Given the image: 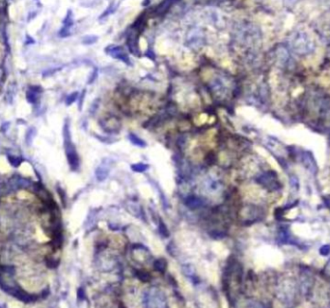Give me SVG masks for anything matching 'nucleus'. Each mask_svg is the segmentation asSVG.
<instances>
[{
    "mask_svg": "<svg viewBox=\"0 0 330 308\" xmlns=\"http://www.w3.org/2000/svg\"><path fill=\"white\" fill-rule=\"evenodd\" d=\"M290 45L291 50L299 55L309 54L315 48L311 35L304 29H297L291 34Z\"/></svg>",
    "mask_w": 330,
    "mask_h": 308,
    "instance_id": "obj_1",
    "label": "nucleus"
},
{
    "mask_svg": "<svg viewBox=\"0 0 330 308\" xmlns=\"http://www.w3.org/2000/svg\"><path fill=\"white\" fill-rule=\"evenodd\" d=\"M63 137H64V147H65V152H66L68 162L72 170H76L79 167V157L76 150L75 144L71 141L70 125L67 122L65 123L63 128Z\"/></svg>",
    "mask_w": 330,
    "mask_h": 308,
    "instance_id": "obj_2",
    "label": "nucleus"
},
{
    "mask_svg": "<svg viewBox=\"0 0 330 308\" xmlns=\"http://www.w3.org/2000/svg\"><path fill=\"white\" fill-rule=\"evenodd\" d=\"M106 52L111 55L112 57L116 58V59H120L123 61L124 63L126 64H130L129 59L128 57V55L125 53V51L123 50V48L121 46H116V45H110L108 48H106Z\"/></svg>",
    "mask_w": 330,
    "mask_h": 308,
    "instance_id": "obj_3",
    "label": "nucleus"
},
{
    "mask_svg": "<svg viewBox=\"0 0 330 308\" xmlns=\"http://www.w3.org/2000/svg\"><path fill=\"white\" fill-rule=\"evenodd\" d=\"M102 127L106 132L116 133V132H119L120 130V122L114 117L104 119L103 123L102 124Z\"/></svg>",
    "mask_w": 330,
    "mask_h": 308,
    "instance_id": "obj_4",
    "label": "nucleus"
},
{
    "mask_svg": "<svg viewBox=\"0 0 330 308\" xmlns=\"http://www.w3.org/2000/svg\"><path fill=\"white\" fill-rule=\"evenodd\" d=\"M109 171H110L109 164L107 162H105V159H104V162H102V163L97 166L96 171H95V175H96L97 180L99 182L104 181L109 175Z\"/></svg>",
    "mask_w": 330,
    "mask_h": 308,
    "instance_id": "obj_5",
    "label": "nucleus"
},
{
    "mask_svg": "<svg viewBox=\"0 0 330 308\" xmlns=\"http://www.w3.org/2000/svg\"><path fill=\"white\" fill-rule=\"evenodd\" d=\"M302 162L305 165V167H306L310 172H312V173H315V172L317 171V166H316L314 157L310 153L306 152L302 155Z\"/></svg>",
    "mask_w": 330,
    "mask_h": 308,
    "instance_id": "obj_6",
    "label": "nucleus"
},
{
    "mask_svg": "<svg viewBox=\"0 0 330 308\" xmlns=\"http://www.w3.org/2000/svg\"><path fill=\"white\" fill-rule=\"evenodd\" d=\"M185 203H186V207H188L189 209H191V210H196V209H199L204 205V202L200 197L195 196V195H190V196L186 197Z\"/></svg>",
    "mask_w": 330,
    "mask_h": 308,
    "instance_id": "obj_7",
    "label": "nucleus"
},
{
    "mask_svg": "<svg viewBox=\"0 0 330 308\" xmlns=\"http://www.w3.org/2000/svg\"><path fill=\"white\" fill-rule=\"evenodd\" d=\"M128 139H129V141H130L133 145H135V146H137V147L145 148V147L147 146L146 142H145L143 139H141L140 137H138L137 135L134 134V133H129V134H128Z\"/></svg>",
    "mask_w": 330,
    "mask_h": 308,
    "instance_id": "obj_8",
    "label": "nucleus"
},
{
    "mask_svg": "<svg viewBox=\"0 0 330 308\" xmlns=\"http://www.w3.org/2000/svg\"><path fill=\"white\" fill-rule=\"evenodd\" d=\"M36 134H37V130H36V129L34 127H31V128H29L27 130L26 135H25V141H26V144L28 146L32 144V142H33V140H34V138L36 136Z\"/></svg>",
    "mask_w": 330,
    "mask_h": 308,
    "instance_id": "obj_9",
    "label": "nucleus"
},
{
    "mask_svg": "<svg viewBox=\"0 0 330 308\" xmlns=\"http://www.w3.org/2000/svg\"><path fill=\"white\" fill-rule=\"evenodd\" d=\"M130 167H131L132 171H134V172H137V173H143V172L147 171V169L149 168V165L144 163V162H138V163H135V164H132Z\"/></svg>",
    "mask_w": 330,
    "mask_h": 308,
    "instance_id": "obj_10",
    "label": "nucleus"
},
{
    "mask_svg": "<svg viewBox=\"0 0 330 308\" xmlns=\"http://www.w3.org/2000/svg\"><path fill=\"white\" fill-rule=\"evenodd\" d=\"M7 158L9 161V163L14 166V167H18L20 165L21 162H22V158L18 157H16V156H11V155H8L7 156Z\"/></svg>",
    "mask_w": 330,
    "mask_h": 308,
    "instance_id": "obj_11",
    "label": "nucleus"
},
{
    "mask_svg": "<svg viewBox=\"0 0 330 308\" xmlns=\"http://www.w3.org/2000/svg\"><path fill=\"white\" fill-rule=\"evenodd\" d=\"M37 94H38V91H33L32 89H30V90L27 92L26 98H27L28 103H30V104H35L37 101H38V97H37Z\"/></svg>",
    "mask_w": 330,
    "mask_h": 308,
    "instance_id": "obj_12",
    "label": "nucleus"
},
{
    "mask_svg": "<svg viewBox=\"0 0 330 308\" xmlns=\"http://www.w3.org/2000/svg\"><path fill=\"white\" fill-rule=\"evenodd\" d=\"M77 97H78V93L77 92H73L72 94L69 95V97L67 98V100H66V104L67 105H71V104H73L76 101Z\"/></svg>",
    "mask_w": 330,
    "mask_h": 308,
    "instance_id": "obj_13",
    "label": "nucleus"
},
{
    "mask_svg": "<svg viewBox=\"0 0 330 308\" xmlns=\"http://www.w3.org/2000/svg\"><path fill=\"white\" fill-rule=\"evenodd\" d=\"M57 190H58V192H59V196H60V198H61V200H62V202H63V204H64V206L66 205V193H65V191L62 189H61V188H57Z\"/></svg>",
    "mask_w": 330,
    "mask_h": 308,
    "instance_id": "obj_14",
    "label": "nucleus"
},
{
    "mask_svg": "<svg viewBox=\"0 0 330 308\" xmlns=\"http://www.w3.org/2000/svg\"><path fill=\"white\" fill-rule=\"evenodd\" d=\"M95 136H96V137H97V138H100V139H99L100 141L104 142V143H107V144H110V143H113V142H115V141L110 140V138H108V137H103V136H101V135H95Z\"/></svg>",
    "mask_w": 330,
    "mask_h": 308,
    "instance_id": "obj_15",
    "label": "nucleus"
},
{
    "mask_svg": "<svg viewBox=\"0 0 330 308\" xmlns=\"http://www.w3.org/2000/svg\"><path fill=\"white\" fill-rule=\"evenodd\" d=\"M160 233H162L163 234V235L165 236H167L168 235V231H167V229H166V227H165V225L162 223V222H160Z\"/></svg>",
    "mask_w": 330,
    "mask_h": 308,
    "instance_id": "obj_16",
    "label": "nucleus"
},
{
    "mask_svg": "<svg viewBox=\"0 0 330 308\" xmlns=\"http://www.w3.org/2000/svg\"><path fill=\"white\" fill-rule=\"evenodd\" d=\"M329 250H330L329 246L325 245V246H322V249H321V253H322V254H323V255H327V254L329 253Z\"/></svg>",
    "mask_w": 330,
    "mask_h": 308,
    "instance_id": "obj_17",
    "label": "nucleus"
},
{
    "mask_svg": "<svg viewBox=\"0 0 330 308\" xmlns=\"http://www.w3.org/2000/svg\"><path fill=\"white\" fill-rule=\"evenodd\" d=\"M84 96H85V91H83L82 92V94H81V97H80V98H79V104H78V107H79V110H81V107H82V103H83V98H84Z\"/></svg>",
    "mask_w": 330,
    "mask_h": 308,
    "instance_id": "obj_18",
    "label": "nucleus"
},
{
    "mask_svg": "<svg viewBox=\"0 0 330 308\" xmlns=\"http://www.w3.org/2000/svg\"><path fill=\"white\" fill-rule=\"evenodd\" d=\"M1 188H2V186H1V183H0V193H1Z\"/></svg>",
    "mask_w": 330,
    "mask_h": 308,
    "instance_id": "obj_19",
    "label": "nucleus"
}]
</instances>
